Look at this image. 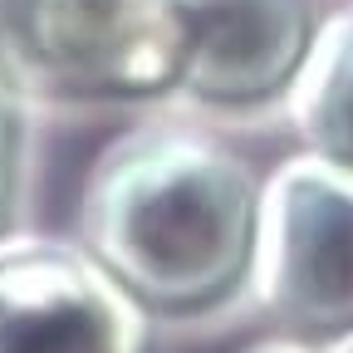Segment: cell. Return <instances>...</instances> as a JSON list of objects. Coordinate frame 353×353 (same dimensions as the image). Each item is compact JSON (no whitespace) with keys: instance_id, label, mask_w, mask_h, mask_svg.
<instances>
[{"instance_id":"obj_1","label":"cell","mask_w":353,"mask_h":353,"mask_svg":"<svg viewBox=\"0 0 353 353\" xmlns=\"http://www.w3.org/2000/svg\"><path fill=\"white\" fill-rule=\"evenodd\" d=\"M260 176L201 123H138L94 157L79 245L148 319H206L250 294Z\"/></svg>"},{"instance_id":"obj_6","label":"cell","mask_w":353,"mask_h":353,"mask_svg":"<svg viewBox=\"0 0 353 353\" xmlns=\"http://www.w3.org/2000/svg\"><path fill=\"white\" fill-rule=\"evenodd\" d=\"M299 152L353 176V6L319 20L309 59L285 99Z\"/></svg>"},{"instance_id":"obj_9","label":"cell","mask_w":353,"mask_h":353,"mask_svg":"<svg viewBox=\"0 0 353 353\" xmlns=\"http://www.w3.org/2000/svg\"><path fill=\"white\" fill-rule=\"evenodd\" d=\"M324 353H353V334H348V339H339V343H329Z\"/></svg>"},{"instance_id":"obj_3","label":"cell","mask_w":353,"mask_h":353,"mask_svg":"<svg viewBox=\"0 0 353 353\" xmlns=\"http://www.w3.org/2000/svg\"><path fill=\"white\" fill-rule=\"evenodd\" d=\"M255 304L304 343H339L353 334V176L294 152L260 176Z\"/></svg>"},{"instance_id":"obj_8","label":"cell","mask_w":353,"mask_h":353,"mask_svg":"<svg viewBox=\"0 0 353 353\" xmlns=\"http://www.w3.org/2000/svg\"><path fill=\"white\" fill-rule=\"evenodd\" d=\"M241 353H324V348H319V343H304V339H294V334H270V339L245 343Z\"/></svg>"},{"instance_id":"obj_7","label":"cell","mask_w":353,"mask_h":353,"mask_svg":"<svg viewBox=\"0 0 353 353\" xmlns=\"http://www.w3.org/2000/svg\"><path fill=\"white\" fill-rule=\"evenodd\" d=\"M30 99L15 88V79L0 64V236L20 231L25 206V176H30Z\"/></svg>"},{"instance_id":"obj_4","label":"cell","mask_w":353,"mask_h":353,"mask_svg":"<svg viewBox=\"0 0 353 353\" xmlns=\"http://www.w3.org/2000/svg\"><path fill=\"white\" fill-rule=\"evenodd\" d=\"M0 353H152V319L79 241L0 236Z\"/></svg>"},{"instance_id":"obj_2","label":"cell","mask_w":353,"mask_h":353,"mask_svg":"<svg viewBox=\"0 0 353 353\" xmlns=\"http://www.w3.org/2000/svg\"><path fill=\"white\" fill-rule=\"evenodd\" d=\"M182 59L176 0H0V64L30 103H157Z\"/></svg>"},{"instance_id":"obj_5","label":"cell","mask_w":353,"mask_h":353,"mask_svg":"<svg viewBox=\"0 0 353 353\" xmlns=\"http://www.w3.org/2000/svg\"><path fill=\"white\" fill-rule=\"evenodd\" d=\"M176 10L187 59L172 99L221 118L285 108L324 20L314 0H176Z\"/></svg>"}]
</instances>
